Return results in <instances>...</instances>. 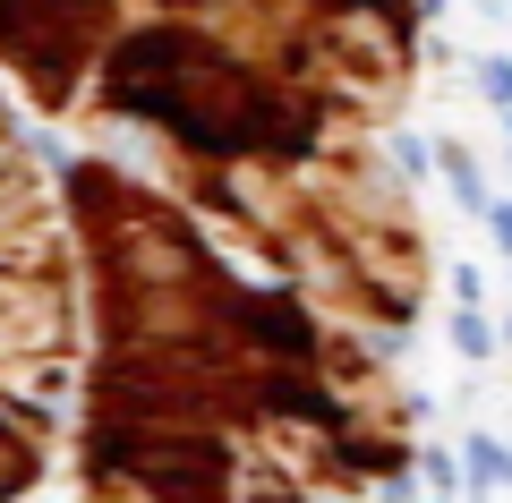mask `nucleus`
Instances as JSON below:
<instances>
[{
	"instance_id": "nucleus-1",
	"label": "nucleus",
	"mask_w": 512,
	"mask_h": 503,
	"mask_svg": "<svg viewBox=\"0 0 512 503\" xmlns=\"http://www.w3.org/2000/svg\"><path fill=\"white\" fill-rule=\"evenodd\" d=\"M77 307H69V239L52 222L35 162L0 111V503L26 495L52 452V418L69 393Z\"/></svg>"
}]
</instances>
